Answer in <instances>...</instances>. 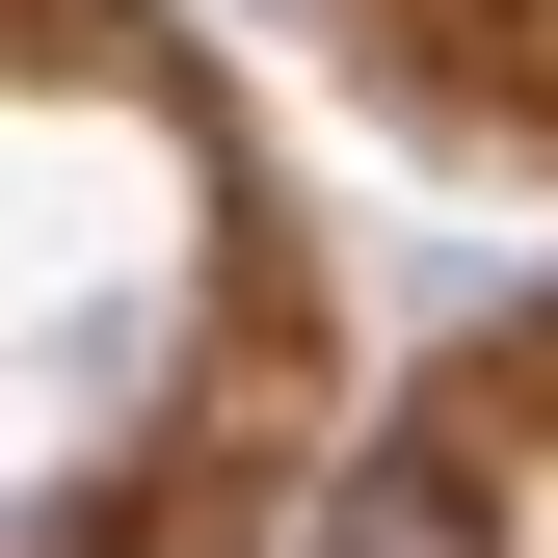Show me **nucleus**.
I'll list each match as a JSON object with an SVG mask.
<instances>
[{"instance_id": "f257e3e1", "label": "nucleus", "mask_w": 558, "mask_h": 558, "mask_svg": "<svg viewBox=\"0 0 558 558\" xmlns=\"http://www.w3.org/2000/svg\"><path fill=\"white\" fill-rule=\"evenodd\" d=\"M293 558H506V506H478V452H452V426H373V452L319 478V532H293Z\"/></svg>"}]
</instances>
